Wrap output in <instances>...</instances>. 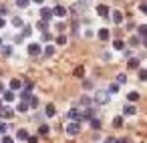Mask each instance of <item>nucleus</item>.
Wrapping results in <instances>:
<instances>
[{"instance_id": "nucleus-1", "label": "nucleus", "mask_w": 147, "mask_h": 143, "mask_svg": "<svg viewBox=\"0 0 147 143\" xmlns=\"http://www.w3.org/2000/svg\"><path fill=\"white\" fill-rule=\"evenodd\" d=\"M67 133H69L71 137L79 135V133H81V123H75V121H71V123L67 125Z\"/></svg>"}, {"instance_id": "nucleus-2", "label": "nucleus", "mask_w": 147, "mask_h": 143, "mask_svg": "<svg viewBox=\"0 0 147 143\" xmlns=\"http://www.w3.org/2000/svg\"><path fill=\"white\" fill-rule=\"evenodd\" d=\"M42 53V45H38V42H30L28 45V55L30 57H36V55H40Z\"/></svg>"}, {"instance_id": "nucleus-3", "label": "nucleus", "mask_w": 147, "mask_h": 143, "mask_svg": "<svg viewBox=\"0 0 147 143\" xmlns=\"http://www.w3.org/2000/svg\"><path fill=\"white\" fill-rule=\"evenodd\" d=\"M67 117H69L71 121H75V123H81V121H83V113L77 111V109H71V111L67 113Z\"/></svg>"}, {"instance_id": "nucleus-4", "label": "nucleus", "mask_w": 147, "mask_h": 143, "mask_svg": "<svg viewBox=\"0 0 147 143\" xmlns=\"http://www.w3.org/2000/svg\"><path fill=\"white\" fill-rule=\"evenodd\" d=\"M53 18V8H40V20H45V22H49Z\"/></svg>"}, {"instance_id": "nucleus-5", "label": "nucleus", "mask_w": 147, "mask_h": 143, "mask_svg": "<svg viewBox=\"0 0 147 143\" xmlns=\"http://www.w3.org/2000/svg\"><path fill=\"white\" fill-rule=\"evenodd\" d=\"M22 85H24L22 79H12V81H10V91H12V93H14V91H22Z\"/></svg>"}, {"instance_id": "nucleus-6", "label": "nucleus", "mask_w": 147, "mask_h": 143, "mask_svg": "<svg viewBox=\"0 0 147 143\" xmlns=\"http://www.w3.org/2000/svg\"><path fill=\"white\" fill-rule=\"evenodd\" d=\"M95 103H99V105H107V103H109V93H97Z\"/></svg>"}, {"instance_id": "nucleus-7", "label": "nucleus", "mask_w": 147, "mask_h": 143, "mask_svg": "<svg viewBox=\"0 0 147 143\" xmlns=\"http://www.w3.org/2000/svg\"><path fill=\"white\" fill-rule=\"evenodd\" d=\"M69 12H67V8L65 6H55L53 8V16H59V18H63V16H67Z\"/></svg>"}, {"instance_id": "nucleus-8", "label": "nucleus", "mask_w": 147, "mask_h": 143, "mask_svg": "<svg viewBox=\"0 0 147 143\" xmlns=\"http://www.w3.org/2000/svg\"><path fill=\"white\" fill-rule=\"evenodd\" d=\"M127 69H129V71H139V69H141V65H139V61H137V59H129Z\"/></svg>"}, {"instance_id": "nucleus-9", "label": "nucleus", "mask_w": 147, "mask_h": 143, "mask_svg": "<svg viewBox=\"0 0 147 143\" xmlns=\"http://www.w3.org/2000/svg\"><path fill=\"white\" fill-rule=\"evenodd\" d=\"M135 113H137V107H135V105H125V107H123V115L131 117V115H135Z\"/></svg>"}, {"instance_id": "nucleus-10", "label": "nucleus", "mask_w": 147, "mask_h": 143, "mask_svg": "<svg viewBox=\"0 0 147 143\" xmlns=\"http://www.w3.org/2000/svg\"><path fill=\"white\" fill-rule=\"evenodd\" d=\"M93 117H95V109H91V107H89V109H85V111H83V121H91Z\"/></svg>"}, {"instance_id": "nucleus-11", "label": "nucleus", "mask_w": 147, "mask_h": 143, "mask_svg": "<svg viewBox=\"0 0 147 143\" xmlns=\"http://www.w3.org/2000/svg\"><path fill=\"white\" fill-rule=\"evenodd\" d=\"M14 113H16V111H14V109H10V107H4L2 111H0V115H4L6 119H12V117H14Z\"/></svg>"}, {"instance_id": "nucleus-12", "label": "nucleus", "mask_w": 147, "mask_h": 143, "mask_svg": "<svg viewBox=\"0 0 147 143\" xmlns=\"http://www.w3.org/2000/svg\"><path fill=\"white\" fill-rule=\"evenodd\" d=\"M111 14H113V22H115V24H121V22H123V12H119V10H113Z\"/></svg>"}, {"instance_id": "nucleus-13", "label": "nucleus", "mask_w": 147, "mask_h": 143, "mask_svg": "<svg viewBox=\"0 0 147 143\" xmlns=\"http://www.w3.org/2000/svg\"><path fill=\"white\" fill-rule=\"evenodd\" d=\"M16 139H18V141H26V139H28V131H26V129H18V131H16Z\"/></svg>"}, {"instance_id": "nucleus-14", "label": "nucleus", "mask_w": 147, "mask_h": 143, "mask_svg": "<svg viewBox=\"0 0 147 143\" xmlns=\"http://www.w3.org/2000/svg\"><path fill=\"white\" fill-rule=\"evenodd\" d=\"M20 99L26 103V101H30V99H32V93H30L28 89H22V91H20Z\"/></svg>"}, {"instance_id": "nucleus-15", "label": "nucleus", "mask_w": 147, "mask_h": 143, "mask_svg": "<svg viewBox=\"0 0 147 143\" xmlns=\"http://www.w3.org/2000/svg\"><path fill=\"white\" fill-rule=\"evenodd\" d=\"M14 111H18V113H26V111H28V103L18 101V105H16V109H14Z\"/></svg>"}, {"instance_id": "nucleus-16", "label": "nucleus", "mask_w": 147, "mask_h": 143, "mask_svg": "<svg viewBox=\"0 0 147 143\" xmlns=\"http://www.w3.org/2000/svg\"><path fill=\"white\" fill-rule=\"evenodd\" d=\"M97 36H99L101 40H109V36H111V34H109V30H107V28H101V30L97 32Z\"/></svg>"}, {"instance_id": "nucleus-17", "label": "nucleus", "mask_w": 147, "mask_h": 143, "mask_svg": "<svg viewBox=\"0 0 147 143\" xmlns=\"http://www.w3.org/2000/svg\"><path fill=\"white\" fill-rule=\"evenodd\" d=\"M97 12H99L101 16H107V14H109V6H105V4H99V6H97Z\"/></svg>"}, {"instance_id": "nucleus-18", "label": "nucleus", "mask_w": 147, "mask_h": 143, "mask_svg": "<svg viewBox=\"0 0 147 143\" xmlns=\"http://www.w3.org/2000/svg\"><path fill=\"white\" fill-rule=\"evenodd\" d=\"M89 123H91V127H93L95 131H97V129H101V119H99V117H93Z\"/></svg>"}, {"instance_id": "nucleus-19", "label": "nucleus", "mask_w": 147, "mask_h": 143, "mask_svg": "<svg viewBox=\"0 0 147 143\" xmlns=\"http://www.w3.org/2000/svg\"><path fill=\"white\" fill-rule=\"evenodd\" d=\"M36 28H38V30H42V32H47V28H49V22H45V20H38V22H36Z\"/></svg>"}, {"instance_id": "nucleus-20", "label": "nucleus", "mask_w": 147, "mask_h": 143, "mask_svg": "<svg viewBox=\"0 0 147 143\" xmlns=\"http://www.w3.org/2000/svg\"><path fill=\"white\" fill-rule=\"evenodd\" d=\"M55 113H57V109H55V105H47V111H45V115H47V117H53Z\"/></svg>"}, {"instance_id": "nucleus-21", "label": "nucleus", "mask_w": 147, "mask_h": 143, "mask_svg": "<svg viewBox=\"0 0 147 143\" xmlns=\"http://www.w3.org/2000/svg\"><path fill=\"white\" fill-rule=\"evenodd\" d=\"M12 24H14L16 28H20V26H24V22H22V18H20V16H14V18H12Z\"/></svg>"}, {"instance_id": "nucleus-22", "label": "nucleus", "mask_w": 147, "mask_h": 143, "mask_svg": "<svg viewBox=\"0 0 147 143\" xmlns=\"http://www.w3.org/2000/svg\"><path fill=\"white\" fill-rule=\"evenodd\" d=\"M113 49H115V51H123V49H125V45H123V40H119V38H117V40L113 42Z\"/></svg>"}, {"instance_id": "nucleus-23", "label": "nucleus", "mask_w": 147, "mask_h": 143, "mask_svg": "<svg viewBox=\"0 0 147 143\" xmlns=\"http://www.w3.org/2000/svg\"><path fill=\"white\" fill-rule=\"evenodd\" d=\"M125 83H127V75H123V73L117 75V85L121 87V85H125Z\"/></svg>"}, {"instance_id": "nucleus-24", "label": "nucleus", "mask_w": 147, "mask_h": 143, "mask_svg": "<svg viewBox=\"0 0 147 143\" xmlns=\"http://www.w3.org/2000/svg\"><path fill=\"white\" fill-rule=\"evenodd\" d=\"M109 95H115V93H119V85L117 83H113V85H109V91H107Z\"/></svg>"}, {"instance_id": "nucleus-25", "label": "nucleus", "mask_w": 147, "mask_h": 143, "mask_svg": "<svg viewBox=\"0 0 147 143\" xmlns=\"http://www.w3.org/2000/svg\"><path fill=\"white\" fill-rule=\"evenodd\" d=\"M127 99H129V101H131V103H135V101H137V99H139V93H137V91H131V93H129V95H127Z\"/></svg>"}, {"instance_id": "nucleus-26", "label": "nucleus", "mask_w": 147, "mask_h": 143, "mask_svg": "<svg viewBox=\"0 0 147 143\" xmlns=\"http://www.w3.org/2000/svg\"><path fill=\"white\" fill-rule=\"evenodd\" d=\"M137 75H139V81H147V69H139Z\"/></svg>"}, {"instance_id": "nucleus-27", "label": "nucleus", "mask_w": 147, "mask_h": 143, "mask_svg": "<svg viewBox=\"0 0 147 143\" xmlns=\"http://www.w3.org/2000/svg\"><path fill=\"white\" fill-rule=\"evenodd\" d=\"M28 4H30V0H16V6L18 8H26Z\"/></svg>"}, {"instance_id": "nucleus-28", "label": "nucleus", "mask_w": 147, "mask_h": 143, "mask_svg": "<svg viewBox=\"0 0 147 143\" xmlns=\"http://www.w3.org/2000/svg\"><path fill=\"white\" fill-rule=\"evenodd\" d=\"M30 34H32V28L30 26H22V38L24 36H30Z\"/></svg>"}, {"instance_id": "nucleus-29", "label": "nucleus", "mask_w": 147, "mask_h": 143, "mask_svg": "<svg viewBox=\"0 0 147 143\" xmlns=\"http://www.w3.org/2000/svg\"><path fill=\"white\" fill-rule=\"evenodd\" d=\"M139 42H141V38H139V36H131V38H129V45H131V47H137Z\"/></svg>"}, {"instance_id": "nucleus-30", "label": "nucleus", "mask_w": 147, "mask_h": 143, "mask_svg": "<svg viewBox=\"0 0 147 143\" xmlns=\"http://www.w3.org/2000/svg\"><path fill=\"white\" fill-rule=\"evenodd\" d=\"M113 127H123V117H115L113 119Z\"/></svg>"}, {"instance_id": "nucleus-31", "label": "nucleus", "mask_w": 147, "mask_h": 143, "mask_svg": "<svg viewBox=\"0 0 147 143\" xmlns=\"http://www.w3.org/2000/svg\"><path fill=\"white\" fill-rule=\"evenodd\" d=\"M2 55L4 57H10L12 55V47H2Z\"/></svg>"}, {"instance_id": "nucleus-32", "label": "nucleus", "mask_w": 147, "mask_h": 143, "mask_svg": "<svg viewBox=\"0 0 147 143\" xmlns=\"http://www.w3.org/2000/svg\"><path fill=\"white\" fill-rule=\"evenodd\" d=\"M4 101H14V93L12 91H6L4 93Z\"/></svg>"}, {"instance_id": "nucleus-33", "label": "nucleus", "mask_w": 147, "mask_h": 143, "mask_svg": "<svg viewBox=\"0 0 147 143\" xmlns=\"http://www.w3.org/2000/svg\"><path fill=\"white\" fill-rule=\"evenodd\" d=\"M38 133L40 135H49V125H40L38 127Z\"/></svg>"}, {"instance_id": "nucleus-34", "label": "nucleus", "mask_w": 147, "mask_h": 143, "mask_svg": "<svg viewBox=\"0 0 147 143\" xmlns=\"http://www.w3.org/2000/svg\"><path fill=\"white\" fill-rule=\"evenodd\" d=\"M137 30H139V36H143V38L147 36V26H145V24H143V26H139Z\"/></svg>"}, {"instance_id": "nucleus-35", "label": "nucleus", "mask_w": 147, "mask_h": 143, "mask_svg": "<svg viewBox=\"0 0 147 143\" xmlns=\"http://www.w3.org/2000/svg\"><path fill=\"white\" fill-rule=\"evenodd\" d=\"M6 129H8V125L4 121H0V135H6Z\"/></svg>"}, {"instance_id": "nucleus-36", "label": "nucleus", "mask_w": 147, "mask_h": 143, "mask_svg": "<svg viewBox=\"0 0 147 143\" xmlns=\"http://www.w3.org/2000/svg\"><path fill=\"white\" fill-rule=\"evenodd\" d=\"M53 53H55V47H53V45L45 49V55H47V57H53Z\"/></svg>"}, {"instance_id": "nucleus-37", "label": "nucleus", "mask_w": 147, "mask_h": 143, "mask_svg": "<svg viewBox=\"0 0 147 143\" xmlns=\"http://www.w3.org/2000/svg\"><path fill=\"white\" fill-rule=\"evenodd\" d=\"M0 143H14V139H12V137H8V135H4L2 139H0Z\"/></svg>"}, {"instance_id": "nucleus-38", "label": "nucleus", "mask_w": 147, "mask_h": 143, "mask_svg": "<svg viewBox=\"0 0 147 143\" xmlns=\"http://www.w3.org/2000/svg\"><path fill=\"white\" fill-rule=\"evenodd\" d=\"M57 45H67V36H65V34H61V36L57 38Z\"/></svg>"}, {"instance_id": "nucleus-39", "label": "nucleus", "mask_w": 147, "mask_h": 143, "mask_svg": "<svg viewBox=\"0 0 147 143\" xmlns=\"http://www.w3.org/2000/svg\"><path fill=\"white\" fill-rule=\"evenodd\" d=\"M26 143H38V137H36V135H28Z\"/></svg>"}, {"instance_id": "nucleus-40", "label": "nucleus", "mask_w": 147, "mask_h": 143, "mask_svg": "<svg viewBox=\"0 0 147 143\" xmlns=\"http://www.w3.org/2000/svg\"><path fill=\"white\" fill-rule=\"evenodd\" d=\"M30 107H38V99H36V97L30 99Z\"/></svg>"}, {"instance_id": "nucleus-41", "label": "nucleus", "mask_w": 147, "mask_h": 143, "mask_svg": "<svg viewBox=\"0 0 147 143\" xmlns=\"http://www.w3.org/2000/svg\"><path fill=\"white\" fill-rule=\"evenodd\" d=\"M83 73H85V71H83V67H79V69L75 71V75H77V77H83Z\"/></svg>"}, {"instance_id": "nucleus-42", "label": "nucleus", "mask_w": 147, "mask_h": 143, "mask_svg": "<svg viewBox=\"0 0 147 143\" xmlns=\"http://www.w3.org/2000/svg\"><path fill=\"white\" fill-rule=\"evenodd\" d=\"M42 40H45V42H47V40H51V34H49V32H45V34H42Z\"/></svg>"}, {"instance_id": "nucleus-43", "label": "nucleus", "mask_w": 147, "mask_h": 143, "mask_svg": "<svg viewBox=\"0 0 147 143\" xmlns=\"http://www.w3.org/2000/svg\"><path fill=\"white\" fill-rule=\"evenodd\" d=\"M14 42H22V34H16L14 36Z\"/></svg>"}, {"instance_id": "nucleus-44", "label": "nucleus", "mask_w": 147, "mask_h": 143, "mask_svg": "<svg viewBox=\"0 0 147 143\" xmlns=\"http://www.w3.org/2000/svg\"><path fill=\"white\" fill-rule=\"evenodd\" d=\"M139 8H141V12H145V14H147V4H141Z\"/></svg>"}, {"instance_id": "nucleus-45", "label": "nucleus", "mask_w": 147, "mask_h": 143, "mask_svg": "<svg viewBox=\"0 0 147 143\" xmlns=\"http://www.w3.org/2000/svg\"><path fill=\"white\" fill-rule=\"evenodd\" d=\"M30 2H36V4H42V2H45V0H30Z\"/></svg>"}, {"instance_id": "nucleus-46", "label": "nucleus", "mask_w": 147, "mask_h": 143, "mask_svg": "<svg viewBox=\"0 0 147 143\" xmlns=\"http://www.w3.org/2000/svg\"><path fill=\"white\" fill-rule=\"evenodd\" d=\"M117 143H129V139H119Z\"/></svg>"}, {"instance_id": "nucleus-47", "label": "nucleus", "mask_w": 147, "mask_h": 143, "mask_svg": "<svg viewBox=\"0 0 147 143\" xmlns=\"http://www.w3.org/2000/svg\"><path fill=\"white\" fill-rule=\"evenodd\" d=\"M4 24H6V22H4V18H0V28H2Z\"/></svg>"}, {"instance_id": "nucleus-48", "label": "nucleus", "mask_w": 147, "mask_h": 143, "mask_svg": "<svg viewBox=\"0 0 147 143\" xmlns=\"http://www.w3.org/2000/svg\"><path fill=\"white\" fill-rule=\"evenodd\" d=\"M141 42H143V45H145V47H147V36H145V38H143V40H141Z\"/></svg>"}, {"instance_id": "nucleus-49", "label": "nucleus", "mask_w": 147, "mask_h": 143, "mask_svg": "<svg viewBox=\"0 0 147 143\" xmlns=\"http://www.w3.org/2000/svg\"><path fill=\"white\" fill-rule=\"evenodd\" d=\"M2 91H4V87H2V83H0V93H2Z\"/></svg>"}, {"instance_id": "nucleus-50", "label": "nucleus", "mask_w": 147, "mask_h": 143, "mask_svg": "<svg viewBox=\"0 0 147 143\" xmlns=\"http://www.w3.org/2000/svg\"><path fill=\"white\" fill-rule=\"evenodd\" d=\"M0 111H2V99H0Z\"/></svg>"}, {"instance_id": "nucleus-51", "label": "nucleus", "mask_w": 147, "mask_h": 143, "mask_svg": "<svg viewBox=\"0 0 147 143\" xmlns=\"http://www.w3.org/2000/svg\"><path fill=\"white\" fill-rule=\"evenodd\" d=\"M0 47H2V40H0Z\"/></svg>"}]
</instances>
